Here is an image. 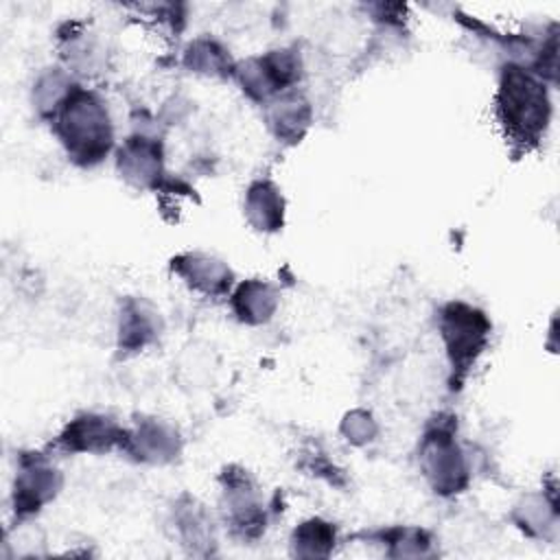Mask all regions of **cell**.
Segmentation results:
<instances>
[{
  "instance_id": "obj_1",
  "label": "cell",
  "mask_w": 560,
  "mask_h": 560,
  "mask_svg": "<svg viewBox=\"0 0 560 560\" xmlns=\"http://www.w3.org/2000/svg\"><path fill=\"white\" fill-rule=\"evenodd\" d=\"M61 138L68 144V151H72L79 158L98 160L107 151L109 144V122L103 105L85 92H77L68 98L61 118Z\"/></svg>"
},
{
  "instance_id": "obj_2",
  "label": "cell",
  "mask_w": 560,
  "mask_h": 560,
  "mask_svg": "<svg viewBox=\"0 0 560 560\" xmlns=\"http://www.w3.org/2000/svg\"><path fill=\"white\" fill-rule=\"evenodd\" d=\"M503 120L518 127L525 138L538 133L547 120V98L540 83L521 70H510L501 85Z\"/></svg>"
},
{
  "instance_id": "obj_3",
  "label": "cell",
  "mask_w": 560,
  "mask_h": 560,
  "mask_svg": "<svg viewBox=\"0 0 560 560\" xmlns=\"http://www.w3.org/2000/svg\"><path fill=\"white\" fill-rule=\"evenodd\" d=\"M488 326L481 315L466 306H451V313L444 317V337L448 343V352L453 363H470V359L479 352L483 343Z\"/></svg>"
}]
</instances>
